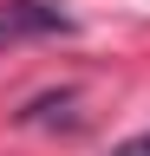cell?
Segmentation results:
<instances>
[{"label": "cell", "mask_w": 150, "mask_h": 156, "mask_svg": "<svg viewBox=\"0 0 150 156\" xmlns=\"http://www.w3.org/2000/svg\"><path fill=\"white\" fill-rule=\"evenodd\" d=\"M52 33H72L65 0H7L0 7V46H13V39H52Z\"/></svg>", "instance_id": "1"}, {"label": "cell", "mask_w": 150, "mask_h": 156, "mask_svg": "<svg viewBox=\"0 0 150 156\" xmlns=\"http://www.w3.org/2000/svg\"><path fill=\"white\" fill-rule=\"evenodd\" d=\"M111 156H150V130H137V136H124Z\"/></svg>", "instance_id": "2"}]
</instances>
